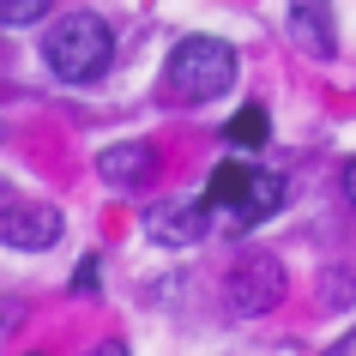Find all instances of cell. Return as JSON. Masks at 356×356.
Segmentation results:
<instances>
[{
	"label": "cell",
	"mask_w": 356,
	"mask_h": 356,
	"mask_svg": "<svg viewBox=\"0 0 356 356\" xmlns=\"http://www.w3.org/2000/svg\"><path fill=\"white\" fill-rule=\"evenodd\" d=\"M42 60L60 85H97L115 60V31L97 13H67L42 31Z\"/></svg>",
	"instance_id": "1"
},
{
	"label": "cell",
	"mask_w": 356,
	"mask_h": 356,
	"mask_svg": "<svg viewBox=\"0 0 356 356\" xmlns=\"http://www.w3.org/2000/svg\"><path fill=\"white\" fill-rule=\"evenodd\" d=\"M236 85V49L224 37H181L163 60V91L175 103H211Z\"/></svg>",
	"instance_id": "2"
},
{
	"label": "cell",
	"mask_w": 356,
	"mask_h": 356,
	"mask_svg": "<svg viewBox=\"0 0 356 356\" xmlns=\"http://www.w3.org/2000/svg\"><path fill=\"white\" fill-rule=\"evenodd\" d=\"M284 290H290V278H284V266L272 260V254H254V260L242 266H229V278H224V302H229V314H272L284 302Z\"/></svg>",
	"instance_id": "3"
},
{
	"label": "cell",
	"mask_w": 356,
	"mask_h": 356,
	"mask_svg": "<svg viewBox=\"0 0 356 356\" xmlns=\"http://www.w3.org/2000/svg\"><path fill=\"white\" fill-rule=\"evenodd\" d=\"M211 236V200L206 193H175V200H157L145 211V242L157 248H200Z\"/></svg>",
	"instance_id": "4"
},
{
	"label": "cell",
	"mask_w": 356,
	"mask_h": 356,
	"mask_svg": "<svg viewBox=\"0 0 356 356\" xmlns=\"http://www.w3.org/2000/svg\"><path fill=\"white\" fill-rule=\"evenodd\" d=\"M157 169H163V157H157V145H145V139H121V145L97 151V175H103V188H115V193L151 188Z\"/></svg>",
	"instance_id": "5"
},
{
	"label": "cell",
	"mask_w": 356,
	"mask_h": 356,
	"mask_svg": "<svg viewBox=\"0 0 356 356\" xmlns=\"http://www.w3.org/2000/svg\"><path fill=\"white\" fill-rule=\"evenodd\" d=\"M60 229H67V218H60L55 206H31V200H19V206L0 211V242L19 248V254H42V248H55Z\"/></svg>",
	"instance_id": "6"
},
{
	"label": "cell",
	"mask_w": 356,
	"mask_h": 356,
	"mask_svg": "<svg viewBox=\"0 0 356 356\" xmlns=\"http://www.w3.org/2000/svg\"><path fill=\"white\" fill-rule=\"evenodd\" d=\"M284 24H290V37H296L302 55H314V60H332L338 55L332 0H290V6H284Z\"/></svg>",
	"instance_id": "7"
},
{
	"label": "cell",
	"mask_w": 356,
	"mask_h": 356,
	"mask_svg": "<svg viewBox=\"0 0 356 356\" xmlns=\"http://www.w3.org/2000/svg\"><path fill=\"white\" fill-rule=\"evenodd\" d=\"M284 200H290V181H284L278 169H254V175H248V193L224 211V224L229 229H254V224H266V218H278Z\"/></svg>",
	"instance_id": "8"
},
{
	"label": "cell",
	"mask_w": 356,
	"mask_h": 356,
	"mask_svg": "<svg viewBox=\"0 0 356 356\" xmlns=\"http://www.w3.org/2000/svg\"><path fill=\"white\" fill-rule=\"evenodd\" d=\"M248 175H254V169H248V163H224V169H218V175H211L206 200H211V211H218V218H224V211H229V206H236V200H242V193H248Z\"/></svg>",
	"instance_id": "9"
},
{
	"label": "cell",
	"mask_w": 356,
	"mask_h": 356,
	"mask_svg": "<svg viewBox=\"0 0 356 356\" xmlns=\"http://www.w3.org/2000/svg\"><path fill=\"white\" fill-rule=\"evenodd\" d=\"M266 133H272V127H266V109H260V103H248V109H236V121L224 127V139H229L236 151H260Z\"/></svg>",
	"instance_id": "10"
},
{
	"label": "cell",
	"mask_w": 356,
	"mask_h": 356,
	"mask_svg": "<svg viewBox=\"0 0 356 356\" xmlns=\"http://www.w3.org/2000/svg\"><path fill=\"white\" fill-rule=\"evenodd\" d=\"M49 6H55V0H0V24H6V31H31V24L49 19Z\"/></svg>",
	"instance_id": "11"
},
{
	"label": "cell",
	"mask_w": 356,
	"mask_h": 356,
	"mask_svg": "<svg viewBox=\"0 0 356 356\" xmlns=\"http://www.w3.org/2000/svg\"><path fill=\"white\" fill-rule=\"evenodd\" d=\"M19 326H24V302L19 296H0V338L19 332Z\"/></svg>",
	"instance_id": "12"
},
{
	"label": "cell",
	"mask_w": 356,
	"mask_h": 356,
	"mask_svg": "<svg viewBox=\"0 0 356 356\" xmlns=\"http://www.w3.org/2000/svg\"><path fill=\"white\" fill-rule=\"evenodd\" d=\"M73 290H97V254H91V260H79V278H73Z\"/></svg>",
	"instance_id": "13"
},
{
	"label": "cell",
	"mask_w": 356,
	"mask_h": 356,
	"mask_svg": "<svg viewBox=\"0 0 356 356\" xmlns=\"http://www.w3.org/2000/svg\"><path fill=\"white\" fill-rule=\"evenodd\" d=\"M338 188H344V200H350V206H356V157H350V163H344V169H338Z\"/></svg>",
	"instance_id": "14"
},
{
	"label": "cell",
	"mask_w": 356,
	"mask_h": 356,
	"mask_svg": "<svg viewBox=\"0 0 356 356\" xmlns=\"http://www.w3.org/2000/svg\"><path fill=\"white\" fill-rule=\"evenodd\" d=\"M91 356H127V344H121V338H103V344H97Z\"/></svg>",
	"instance_id": "15"
},
{
	"label": "cell",
	"mask_w": 356,
	"mask_h": 356,
	"mask_svg": "<svg viewBox=\"0 0 356 356\" xmlns=\"http://www.w3.org/2000/svg\"><path fill=\"white\" fill-rule=\"evenodd\" d=\"M326 356H356V332H344V338H338V344H332Z\"/></svg>",
	"instance_id": "16"
},
{
	"label": "cell",
	"mask_w": 356,
	"mask_h": 356,
	"mask_svg": "<svg viewBox=\"0 0 356 356\" xmlns=\"http://www.w3.org/2000/svg\"><path fill=\"white\" fill-rule=\"evenodd\" d=\"M6 206H19V188H13V181H0V211Z\"/></svg>",
	"instance_id": "17"
},
{
	"label": "cell",
	"mask_w": 356,
	"mask_h": 356,
	"mask_svg": "<svg viewBox=\"0 0 356 356\" xmlns=\"http://www.w3.org/2000/svg\"><path fill=\"white\" fill-rule=\"evenodd\" d=\"M31 356H42V350H31Z\"/></svg>",
	"instance_id": "18"
}]
</instances>
